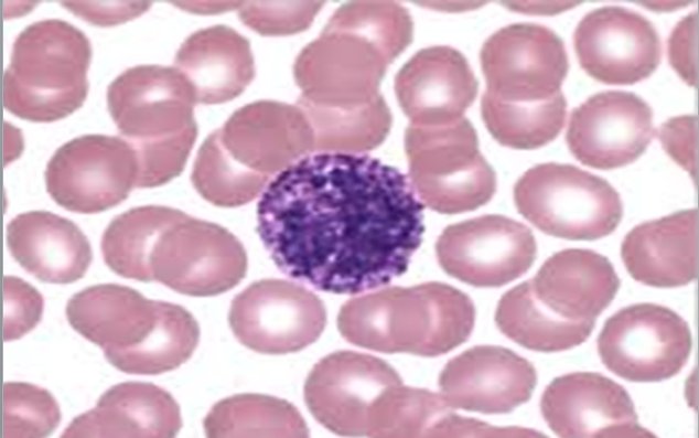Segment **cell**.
I'll list each match as a JSON object with an SVG mask.
<instances>
[{
    "instance_id": "1",
    "label": "cell",
    "mask_w": 699,
    "mask_h": 438,
    "mask_svg": "<svg viewBox=\"0 0 699 438\" xmlns=\"http://www.w3.org/2000/svg\"><path fill=\"white\" fill-rule=\"evenodd\" d=\"M256 231L286 276L356 295L407 271L422 242L423 205L398 169L324 151L293 161L267 184Z\"/></svg>"
},
{
    "instance_id": "2",
    "label": "cell",
    "mask_w": 699,
    "mask_h": 438,
    "mask_svg": "<svg viewBox=\"0 0 699 438\" xmlns=\"http://www.w3.org/2000/svg\"><path fill=\"white\" fill-rule=\"evenodd\" d=\"M411 42L406 21L378 2H352L332 17L300 55L297 77L314 106L354 109L380 96L386 67Z\"/></svg>"
},
{
    "instance_id": "3",
    "label": "cell",
    "mask_w": 699,
    "mask_h": 438,
    "mask_svg": "<svg viewBox=\"0 0 699 438\" xmlns=\"http://www.w3.org/2000/svg\"><path fill=\"white\" fill-rule=\"evenodd\" d=\"M475 308L467 295L443 282L389 287L345 302L337 316L342 336L383 353L438 356L465 342Z\"/></svg>"
},
{
    "instance_id": "4",
    "label": "cell",
    "mask_w": 699,
    "mask_h": 438,
    "mask_svg": "<svg viewBox=\"0 0 699 438\" xmlns=\"http://www.w3.org/2000/svg\"><path fill=\"white\" fill-rule=\"evenodd\" d=\"M194 100L183 74L160 65L127 68L109 84V114L138 157L137 188L162 185L183 170L197 133Z\"/></svg>"
},
{
    "instance_id": "5",
    "label": "cell",
    "mask_w": 699,
    "mask_h": 438,
    "mask_svg": "<svg viewBox=\"0 0 699 438\" xmlns=\"http://www.w3.org/2000/svg\"><path fill=\"white\" fill-rule=\"evenodd\" d=\"M92 45L73 24L34 22L15 38L3 76V106L14 116L51 122L71 115L86 99Z\"/></svg>"
},
{
    "instance_id": "6",
    "label": "cell",
    "mask_w": 699,
    "mask_h": 438,
    "mask_svg": "<svg viewBox=\"0 0 699 438\" xmlns=\"http://www.w3.org/2000/svg\"><path fill=\"white\" fill-rule=\"evenodd\" d=\"M410 183L430 209L443 214L473 211L496 191V175L478 149L466 118L441 126L410 125L405 135Z\"/></svg>"
},
{
    "instance_id": "7",
    "label": "cell",
    "mask_w": 699,
    "mask_h": 438,
    "mask_svg": "<svg viewBox=\"0 0 699 438\" xmlns=\"http://www.w3.org/2000/svg\"><path fill=\"white\" fill-rule=\"evenodd\" d=\"M514 201L538 229L571 241L605 237L623 215L621 197L606 180L556 162L527 170L515 183Z\"/></svg>"
},
{
    "instance_id": "8",
    "label": "cell",
    "mask_w": 699,
    "mask_h": 438,
    "mask_svg": "<svg viewBox=\"0 0 699 438\" xmlns=\"http://www.w3.org/2000/svg\"><path fill=\"white\" fill-rule=\"evenodd\" d=\"M149 266L152 280L183 295L211 297L239 284L247 255L229 231L181 211L157 237Z\"/></svg>"
},
{
    "instance_id": "9",
    "label": "cell",
    "mask_w": 699,
    "mask_h": 438,
    "mask_svg": "<svg viewBox=\"0 0 699 438\" xmlns=\"http://www.w3.org/2000/svg\"><path fill=\"white\" fill-rule=\"evenodd\" d=\"M139 161L121 137L84 135L61 146L47 162L44 179L50 196L76 213L107 211L137 188Z\"/></svg>"
},
{
    "instance_id": "10",
    "label": "cell",
    "mask_w": 699,
    "mask_h": 438,
    "mask_svg": "<svg viewBox=\"0 0 699 438\" xmlns=\"http://www.w3.org/2000/svg\"><path fill=\"white\" fill-rule=\"evenodd\" d=\"M692 348L688 323L671 309L635 303L610 317L598 338L602 363L631 382H659L678 374Z\"/></svg>"
},
{
    "instance_id": "11",
    "label": "cell",
    "mask_w": 699,
    "mask_h": 438,
    "mask_svg": "<svg viewBox=\"0 0 699 438\" xmlns=\"http://www.w3.org/2000/svg\"><path fill=\"white\" fill-rule=\"evenodd\" d=\"M480 60L485 93L508 103H538L557 96L569 70L562 40L535 23L499 29L484 42Z\"/></svg>"
},
{
    "instance_id": "12",
    "label": "cell",
    "mask_w": 699,
    "mask_h": 438,
    "mask_svg": "<svg viewBox=\"0 0 699 438\" xmlns=\"http://www.w3.org/2000/svg\"><path fill=\"white\" fill-rule=\"evenodd\" d=\"M228 322L237 340L264 354L298 352L319 339L326 323L321 299L282 279L249 285L232 301Z\"/></svg>"
},
{
    "instance_id": "13",
    "label": "cell",
    "mask_w": 699,
    "mask_h": 438,
    "mask_svg": "<svg viewBox=\"0 0 699 438\" xmlns=\"http://www.w3.org/2000/svg\"><path fill=\"white\" fill-rule=\"evenodd\" d=\"M536 252L533 232L498 214L451 224L435 243L442 269L474 287H501L521 277L531 267Z\"/></svg>"
},
{
    "instance_id": "14",
    "label": "cell",
    "mask_w": 699,
    "mask_h": 438,
    "mask_svg": "<svg viewBox=\"0 0 699 438\" xmlns=\"http://www.w3.org/2000/svg\"><path fill=\"white\" fill-rule=\"evenodd\" d=\"M402 384L384 360L353 351L324 356L310 371L304 400L313 417L341 436H367L373 407L390 387Z\"/></svg>"
},
{
    "instance_id": "15",
    "label": "cell",
    "mask_w": 699,
    "mask_h": 438,
    "mask_svg": "<svg viewBox=\"0 0 699 438\" xmlns=\"http://www.w3.org/2000/svg\"><path fill=\"white\" fill-rule=\"evenodd\" d=\"M582 70L607 85H632L649 77L662 60V43L653 23L621 7L587 13L573 33Z\"/></svg>"
},
{
    "instance_id": "16",
    "label": "cell",
    "mask_w": 699,
    "mask_h": 438,
    "mask_svg": "<svg viewBox=\"0 0 699 438\" xmlns=\"http://www.w3.org/2000/svg\"><path fill=\"white\" fill-rule=\"evenodd\" d=\"M654 137L649 105L634 93L601 92L571 113L566 133L573 157L599 170L625 167L639 158Z\"/></svg>"
},
{
    "instance_id": "17",
    "label": "cell",
    "mask_w": 699,
    "mask_h": 438,
    "mask_svg": "<svg viewBox=\"0 0 699 438\" xmlns=\"http://www.w3.org/2000/svg\"><path fill=\"white\" fill-rule=\"evenodd\" d=\"M540 410L549 428L563 438L655 437L638 424L625 388L600 373L556 377L542 393Z\"/></svg>"
},
{
    "instance_id": "18",
    "label": "cell",
    "mask_w": 699,
    "mask_h": 438,
    "mask_svg": "<svg viewBox=\"0 0 699 438\" xmlns=\"http://www.w3.org/2000/svg\"><path fill=\"white\" fill-rule=\"evenodd\" d=\"M534 365L514 351L476 345L452 357L439 376L442 398L452 408L506 414L526 403L536 386Z\"/></svg>"
},
{
    "instance_id": "19",
    "label": "cell",
    "mask_w": 699,
    "mask_h": 438,
    "mask_svg": "<svg viewBox=\"0 0 699 438\" xmlns=\"http://www.w3.org/2000/svg\"><path fill=\"white\" fill-rule=\"evenodd\" d=\"M477 88L464 55L447 45L420 50L395 79L399 105L415 126H441L463 118Z\"/></svg>"
},
{
    "instance_id": "20",
    "label": "cell",
    "mask_w": 699,
    "mask_h": 438,
    "mask_svg": "<svg viewBox=\"0 0 699 438\" xmlns=\"http://www.w3.org/2000/svg\"><path fill=\"white\" fill-rule=\"evenodd\" d=\"M633 279L646 286L673 288L698 276V211L682 210L632 228L621 246Z\"/></svg>"
},
{
    "instance_id": "21",
    "label": "cell",
    "mask_w": 699,
    "mask_h": 438,
    "mask_svg": "<svg viewBox=\"0 0 699 438\" xmlns=\"http://www.w3.org/2000/svg\"><path fill=\"white\" fill-rule=\"evenodd\" d=\"M528 281L547 309L577 322H595L620 288V278L611 261L594 250L582 248L553 254Z\"/></svg>"
},
{
    "instance_id": "22",
    "label": "cell",
    "mask_w": 699,
    "mask_h": 438,
    "mask_svg": "<svg viewBox=\"0 0 699 438\" xmlns=\"http://www.w3.org/2000/svg\"><path fill=\"white\" fill-rule=\"evenodd\" d=\"M160 308V300L148 299L133 288L101 284L75 293L67 302L66 318L107 356L142 343L153 330Z\"/></svg>"
},
{
    "instance_id": "23",
    "label": "cell",
    "mask_w": 699,
    "mask_h": 438,
    "mask_svg": "<svg viewBox=\"0 0 699 438\" xmlns=\"http://www.w3.org/2000/svg\"><path fill=\"white\" fill-rule=\"evenodd\" d=\"M181 427L180 407L170 393L152 383L123 382L74 418L62 437L170 438Z\"/></svg>"
},
{
    "instance_id": "24",
    "label": "cell",
    "mask_w": 699,
    "mask_h": 438,
    "mask_svg": "<svg viewBox=\"0 0 699 438\" xmlns=\"http://www.w3.org/2000/svg\"><path fill=\"white\" fill-rule=\"evenodd\" d=\"M6 238L17 263L43 282H74L92 261L90 244L79 227L47 211L17 215L7 225Z\"/></svg>"
},
{
    "instance_id": "25",
    "label": "cell",
    "mask_w": 699,
    "mask_h": 438,
    "mask_svg": "<svg viewBox=\"0 0 699 438\" xmlns=\"http://www.w3.org/2000/svg\"><path fill=\"white\" fill-rule=\"evenodd\" d=\"M175 66L191 84L195 100L203 104L237 97L254 76L248 41L225 25L190 35L176 53Z\"/></svg>"
},
{
    "instance_id": "26",
    "label": "cell",
    "mask_w": 699,
    "mask_h": 438,
    "mask_svg": "<svg viewBox=\"0 0 699 438\" xmlns=\"http://www.w3.org/2000/svg\"><path fill=\"white\" fill-rule=\"evenodd\" d=\"M498 329L519 345L538 352H559L583 343L595 322H577L547 309L525 281L506 291L495 311Z\"/></svg>"
},
{
    "instance_id": "27",
    "label": "cell",
    "mask_w": 699,
    "mask_h": 438,
    "mask_svg": "<svg viewBox=\"0 0 699 438\" xmlns=\"http://www.w3.org/2000/svg\"><path fill=\"white\" fill-rule=\"evenodd\" d=\"M462 416L440 394L396 385L388 388L370 413L369 437H456Z\"/></svg>"
},
{
    "instance_id": "28",
    "label": "cell",
    "mask_w": 699,
    "mask_h": 438,
    "mask_svg": "<svg viewBox=\"0 0 699 438\" xmlns=\"http://www.w3.org/2000/svg\"><path fill=\"white\" fill-rule=\"evenodd\" d=\"M207 437H308L299 410L284 399L239 394L216 403L204 418Z\"/></svg>"
},
{
    "instance_id": "29",
    "label": "cell",
    "mask_w": 699,
    "mask_h": 438,
    "mask_svg": "<svg viewBox=\"0 0 699 438\" xmlns=\"http://www.w3.org/2000/svg\"><path fill=\"white\" fill-rule=\"evenodd\" d=\"M200 328L182 306L161 301L158 321L138 346L105 356L119 371L128 374L157 375L186 362L197 346Z\"/></svg>"
},
{
    "instance_id": "30",
    "label": "cell",
    "mask_w": 699,
    "mask_h": 438,
    "mask_svg": "<svg viewBox=\"0 0 699 438\" xmlns=\"http://www.w3.org/2000/svg\"><path fill=\"white\" fill-rule=\"evenodd\" d=\"M180 212L168 206L146 205L117 215L101 238L106 265L123 278L152 281L149 266L151 249L161 231Z\"/></svg>"
},
{
    "instance_id": "31",
    "label": "cell",
    "mask_w": 699,
    "mask_h": 438,
    "mask_svg": "<svg viewBox=\"0 0 699 438\" xmlns=\"http://www.w3.org/2000/svg\"><path fill=\"white\" fill-rule=\"evenodd\" d=\"M481 114L493 138L514 149H536L552 141L564 126L567 100L562 93L538 103H508L486 93Z\"/></svg>"
},
{
    "instance_id": "32",
    "label": "cell",
    "mask_w": 699,
    "mask_h": 438,
    "mask_svg": "<svg viewBox=\"0 0 699 438\" xmlns=\"http://www.w3.org/2000/svg\"><path fill=\"white\" fill-rule=\"evenodd\" d=\"M319 150L359 152L379 145L388 133L391 116L383 97L354 109L319 107L302 102Z\"/></svg>"
},
{
    "instance_id": "33",
    "label": "cell",
    "mask_w": 699,
    "mask_h": 438,
    "mask_svg": "<svg viewBox=\"0 0 699 438\" xmlns=\"http://www.w3.org/2000/svg\"><path fill=\"white\" fill-rule=\"evenodd\" d=\"M60 420L58 404L49 391L24 382L3 385L2 437H47Z\"/></svg>"
},
{
    "instance_id": "34",
    "label": "cell",
    "mask_w": 699,
    "mask_h": 438,
    "mask_svg": "<svg viewBox=\"0 0 699 438\" xmlns=\"http://www.w3.org/2000/svg\"><path fill=\"white\" fill-rule=\"evenodd\" d=\"M3 295V339L17 340L31 331L41 320L43 298L33 286L13 276L4 277Z\"/></svg>"
},
{
    "instance_id": "35",
    "label": "cell",
    "mask_w": 699,
    "mask_h": 438,
    "mask_svg": "<svg viewBox=\"0 0 699 438\" xmlns=\"http://www.w3.org/2000/svg\"><path fill=\"white\" fill-rule=\"evenodd\" d=\"M659 138L666 152L691 177L697 175V117H675L662 125Z\"/></svg>"
},
{
    "instance_id": "36",
    "label": "cell",
    "mask_w": 699,
    "mask_h": 438,
    "mask_svg": "<svg viewBox=\"0 0 699 438\" xmlns=\"http://www.w3.org/2000/svg\"><path fill=\"white\" fill-rule=\"evenodd\" d=\"M697 12L684 18L668 42L669 63L690 86H697Z\"/></svg>"
},
{
    "instance_id": "37",
    "label": "cell",
    "mask_w": 699,
    "mask_h": 438,
    "mask_svg": "<svg viewBox=\"0 0 699 438\" xmlns=\"http://www.w3.org/2000/svg\"><path fill=\"white\" fill-rule=\"evenodd\" d=\"M79 18L99 25L115 24L136 18L150 2H62Z\"/></svg>"
}]
</instances>
